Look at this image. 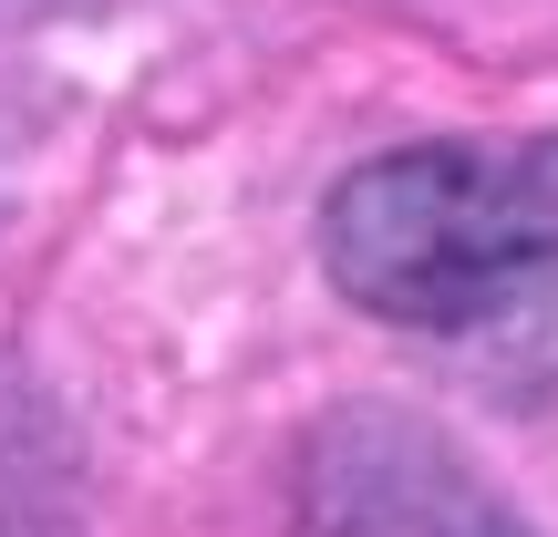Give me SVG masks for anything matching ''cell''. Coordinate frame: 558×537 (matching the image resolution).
Masks as SVG:
<instances>
[{
	"label": "cell",
	"instance_id": "obj_1",
	"mask_svg": "<svg viewBox=\"0 0 558 537\" xmlns=\"http://www.w3.org/2000/svg\"><path fill=\"white\" fill-rule=\"evenodd\" d=\"M558 259V197L538 156L393 145L320 197V269L393 331H476Z\"/></svg>",
	"mask_w": 558,
	"mask_h": 537
},
{
	"label": "cell",
	"instance_id": "obj_2",
	"mask_svg": "<svg viewBox=\"0 0 558 537\" xmlns=\"http://www.w3.org/2000/svg\"><path fill=\"white\" fill-rule=\"evenodd\" d=\"M290 537H527V527L435 424L362 403L311 435Z\"/></svg>",
	"mask_w": 558,
	"mask_h": 537
},
{
	"label": "cell",
	"instance_id": "obj_3",
	"mask_svg": "<svg viewBox=\"0 0 558 537\" xmlns=\"http://www.w3.org/2000/svg\"><path fill=\"white\" fill-rule=\"evenodd\" d=\"M527 156H538V176H548V197H558V135H548V145H527Z\"/></svg>",
	"mask_w": 558,
	"mask_h": 537
}]
</instances>
